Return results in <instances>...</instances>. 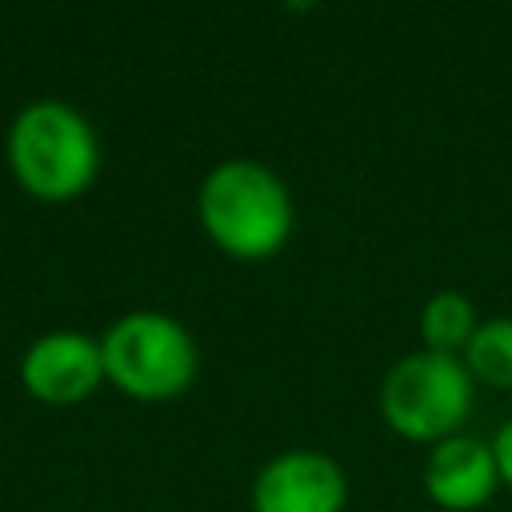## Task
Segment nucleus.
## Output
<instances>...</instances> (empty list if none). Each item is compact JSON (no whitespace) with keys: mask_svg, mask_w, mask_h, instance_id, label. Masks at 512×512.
Returning a JSON list of instances; mask_svg holds the SVG:
<instances>
[{"mask_svg":"<svg viewBox=\"0 0 512 512\" xmlns=\"http://www.w3.org/2000/svg\"><path fill=\"white\" fill-rule=\"evenodd\" d=\"M8 168L28 196L64 204L96 180L100 140L80 108L64 100H32L8 124Z\"/></svg>","mask_w":512,"mask_h":512,"instance_id":"nucleus-1","label":"nucleus"},{"mask_svg":"<svg viewBox=\"0 0 512 512\" xmlns=\"http://www.w3.org/2000/svg\"><path fill=\"white\" fill-rule=\"evenodd\" d=\"M200 224L216 248L240 260H264L292 232V196L260 160H220L200 184Z\"/></svg>","mask_w":512,"mask_h":512,"instance_id":"nucleus-2","label":"nucleus"},{"mask_svg":"<svg viewBox=\"0 0 512 512\" xmlns=\"http://www.w3.org/2000/svg\"><path fill=\"white\" fill-rule=\"evenodd\" d=\"M100 352L104 376L136 400H172L196 380L200 368V352L188 328L176 316L152 308L112 320V328L100 336Z\"/></svg>","mask_w":512,"mask_h":512,"instance_id":"nucleus-3","label":"nucleus"},{"mask_svg":"<svg viewBox=\"0 0 512 512\" xmlns=\"http://www.w3.org/2000/svg\"><path fill=\"white\" fill-rule=\"evenodd\" d=\"M380 412L408 440H448L472 412V372L456 352H408L384 376Z\"/></svg>","mask_w":512,"mask_h":512,"instance_id":"nucleus-4","label":"nucleus"},{"mask_svg":"<svg viewBox=\"0 0 512 512\" xmlns=\"http://www.w3.org/2000/svg\"><path fill=\"white\" fill-rule=\"evenodd\" d=\"M348 500L344 468L312 448L272 456L252 480L256 512H340Z\"/></svg>","mask_w":512,"mask_h":512,"instance_id":"nucleus-5","label":"nucleus"},{"mask_svg":"<svg viewBox=\"0 0 512 512\" xmlns=\"http://www.w3.org/2000/svg\"><path fill=\"white\" fill-rule=\"evenodd\" d=\"M20 380L44 404H76L92 396L100 380H108L100 340L72 332V328L44 332L20 356Z\"/></svg>","mask_w":512,"mask_h":512,"instance_id":"nucleus-6","label":"nucleus"},{"mask_svg":"<svg viewBox=\"0 0 512 512\" xmlns=\"http://www.w3.org/2000/svg\"><path fill=\"white\" fill-rule=\"evenodd\" d=\"M496 456L492 444L476 436H448L432 448L424 464V488L428 496L448 512H472L480 508L496 488Z\"/></svg>","mask_w":512,"mask_h":512,"instance_id":"nucleus-7","label":"nucleus"},{"mask_svg":"<svg viewBox=\"0 0 512 512\" xmlns=\"http://www.w3.org/2000/svg\"><path fill=\"white\" fill-rule=\"evenodd\" d=\"M472 332H476V312L472 300L460 292H436L420 312V336L424 348L432 352H456L472 340Z\"/></svg>","mask_w":512,"mask_h":512,"instance_id":"nucleus-8","label":"nucleus"},{"mask_svg":"<svg viewBox=\"0 0 512 512\" xmlns=\"http://www.w3.org/2000/svg\"><path fill=\"white\" fill-rule=\"evenodd\" d=\"M464 364L484 384L512 388V316H492L476 324L472 340L464 344Z\"/></svg>","mask_w":512,"mask_h":512,"instance_id":"nucleus-9","label":"nucleus"},{"mask_svg":"<svg viewBox=\"0 0 512 512\" xmlns=\"http://www.w3.org/2000/svg\"><path fill=\"white\" fill-rule=\"evenodd\" d=\"M492 456H496V472H500V480L512 488V420H504V424L496 428Z\"/></svg>","mask_w":512,"mask_h":512,"instance_id":"nucleus-10","label":"nucleus"}]
</instances>
